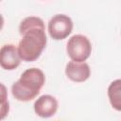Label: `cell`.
Returning a JSON list of instances; mask_svg holds the SVG:
<instances>
[{
	"instance_id": "6da1fadb",
	"label": "cell",
	"mask_w": 121,
	"mask_h": 121,
	"mask_svg": "<svg viewBox=\"0 0 121 121\" xmlns=\"http://www.w3.org/2000/svg\"><path fill=\"white\" fill-rule=\"evenodd\" d=\"M22 39L18 44V53L22 60H36L46 46V35L43 21L36 16L25 18L19 26Z\"/></svg>"
},
{
	"instance_id": "7a4b0ae2",
	"label": "cell",
	"mask_w": 121,
	"mask_h": 121,
	"mask_svg": "<svg viewBox=\"0 0 121 121\" xmlns=\"http://www.w3.org/2000/svg\"><path fill=\"white\" fill-rule=\"evenodd\" d=\"M44 82L45 76L41 69L35 67L26 69L12 84L11 94L19 101H30L40 94Z\"/></svg>"
},
{
	"instance_id": "3957f363",
	"label": "cell",
	"mask_w": 121,
	"mask_h": 121,
	"mask_svg": "<svg viewBox=\"0 0 121 121\" xmlns=\"http://www.w3.org/2000/svg\"><path fill=\"white\" fill-rule=\"evenodd\" d=\"M66 52L72 60L81 62L90 57L92 52V44L86 36L76 34L68 40L66 44Z\"/></svg>"
},
{
	"instance_id": "277c9868",
	"label": "cell",
	"mask_w": 121,
	"mask_h": 121,
	"mask_svg": "<svg viewBox=\"0 0 121 121\" xmlns=\"http://www.w3.org/2000/svg\"><path fill=\"white\" fill-rule=\"evenodd\" d=\"M48 32L54 40H63L67 38L73 29L71 18L65 14H56L48 22Z\"/></svg>"
},
{
	"instance_id": "5b68a950",
	"label": "cell",
	"mask_w": 121,
	"mask_h": 121,
	"mask_svg": "<svg viewBox=\"0 0 121 121\" xmlns=\"http://www.w3.org/2000/svg\"><path fill=\"white\" fill-rule=\"evenodd\" d=\"M58 107V100L50 95H41L39 98L36 99L33 105L35 113L43 118H48L53 116L57 112Z\"/></svg>"
},
{
	"instance_id": "8992f818",
	"label": "cell",
	"mask_w": 121,
	"mask_h": 121,
	"mask_svg": "<svg viewBox=\"0 0 121 121\" xmlns=\"http://www.w3.org/2000/svg\"><path fill=\"white\" fill-rule=\"evenodd\" d=\"M18 49L14 44H4L0 48V66L4 70H14L21 63Z\"/></svg>"
},
{
	"instance_id": "52a82bcc",
	"label": "cell",
	"mask_w": 121,
	"mask_h": 121,
	"mask_svg": "<svg viewBox=\"0 0 121 121\" xmlns=\"http://www.w3.org/2000/svg\"><path fill=\"white\" fill-rule=\"evenodd\" d=\"M65 74L67 78L74 82H83L89 78L91 70L89 64L84 61L78 62L71 60L66 64Z\"/></svg>"
},
{
	"instance_id": "ba28073f",
	"label": "cell",
	"mask_w": 121,
	"mask_h": 121,
	"mask_svg": "<svg viewBox=\"0 0 121 121\" xmlns=\"http://www.w3.org/2000/svg\"><path fill=\"white\" fill-rule=\"evenodd\" d=\"M108 96L110 103L116 111L121 110V80H113L108 88Z\"/></svg>"
},
{
	"instance_id": "9c48e42d",
	"label": "cell",
	"mask_w": 121,
	"mask_h": 121,
	"mask_svg": "<svg viewBox=\"0 0 121 121\" xmlns=\"http://www.w3.org/2000/svg\"><path fill=\"white\" fill-rule=\"evenodd\" d=\"M9 112V101H7L3 104H0V120L6 118Z\"/></svg>"
},
{
	"instance_id": "30bf717a",
	"label": "cell",
	"mask_w": 121,
	"mask_h": 121,
	"mask_svg": "<svg viewBox=\"0 0 121 121\" xmlns=\"http://www.w3.org/2000/svg\"><path fill=\"white\" fill-rule=\"evenodd\" d=\"M8 101V90L7 87L0 83V104H3Z\"/></svg>"
},
{
	"instance_id": "8fae6325",
	"label": "cell",
	"mask_w": 121,
	"mask_h": 121,
	"mask_svg": "<svg viewBox=\"0 0 121 121\" xmlns=\"http://www.w3.org/2000/svg\"><path fill=\"white\" fill-rule=\"evenodd\" d=\"M3 26H4V18H3V16L0 14V31L2 30Z\"/></svg>"
},
{
	"instance_id": "7c38bea8",
	"label": "cell",
	"mask_w": 121,
	"mask_h": 121,
	"mask_svg": "<svg viewBox=\"0 0 121 121\" xmlns=\"http://www.w3.org/2000/svg\"><path fill=\"white\" fill-rule=\"evenodd\" d=\"M0 1H1V0H0Z\"/></svg>"
}]
</instances>
